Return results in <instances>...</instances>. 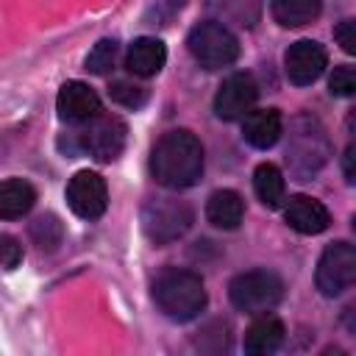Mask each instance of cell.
<instances>
[{"label": "cell", "mask_w": 356, "mask_h": 356, "mask_svg": "<svg viewBox=\"0 0 356 356\" xmlns=\"http://www.w3.org/2000/svg\"><path fill=\"white\" fill-rule=\"evenodd\" d=\"M228 298L245 314H264L284 298V281L273 270H248L231 278Z\"/></svg>", "instance_id": "cell-4"}, {"label": "cell", "mask_w": 356, "mask_h": 356, "mask_svg": "<svg viewBox=\"0 0 356 356\" xmlns=\"http://www.w3.org/2000/svg\"><path fill=\"white\" fill-rule=\"evenodd\" d=\"M192 220H195V214L184 200L153 197L142 206V231L156 245H167V242L181 239L189 231Z\"/></svg>", "instance_id": "cell-6"}, {"label": "cell", "mask_w": 356, "mask_h": 356, "mask_svg": "<svg viewBox=\"0 0 356 356\" xmlns=\"http://www.w3.org/2000/svg\"><path fill=\"white\" fill-rule=\"evenodd\" d=\"M108 95H111L114 103H120L125 108H139L147 100V89L139 86V83H131V81H114L108 86Z\"/></svg>", "instance_id": "cell-24"}, {"label": "cell", "mask_w": 356, "mask_h": 356, "mask_svg": "<svg viewBox=\"0 0 356 356\" xmlns=\"http://www.w3.org/2000/svg\"><path fill=\"white\" fill-rule=\"evenodd\" d=\"M284 337H286V328L278 317L273 314H261L259 320H253L245 331V350L253 353V356H267V353H275L281 345H284Z\"/></svg>", "instance_id": "cell-16"}, {"label": "cell", "mask_w": 356, "mask_h": 356, "mask_svg": "<svg viewBox=\"0 0 356 356\" xmlns=\"http://www.w3.org/2000/svg\"><path fill=\"white\" fill-rule=\"evenodd\" d=\"M331 156V142L325 128L320 125L317 117L300 114L289 125V139H286V164L289 172L298 181H309Z\"/></svg>", "instance_id": "cell-3"}, {"label": "cell", "mask_w": 356, "mask_h": 356, "mask_svg": "<svg viewBox=\"0 0 356 356\" xmlns=\"http://www.w3.org/2000/svg\"><path fill=\"white\" fill-rule=\"evenodd\" d=\"M125 136H128V125L117 114H103V117L97 114L95 120H89L86 131L81 134V147L92 159L108 164L122 153Z\"/></svg>", "instance_id": "cell-8"}, {"label": "cell", "mask_w": 356, "mask_h": 356, "mask_svg": "<svg viewBox=\"0 0 356 356\" xmlns=\"http://www.w3.org/2000/svg\"><path fill=\"white\" fill-rule=\"evenodd\" d=\"M184 3H186V0H156V6L147 11L145 19H147L150 25H167V22L184 8Z\"/></svg>", "instance_id": "cell-26"}, {"label": "cell", "mask_w": 356, "mask_h": 356, "mask_svg": "<svg viewBox=\"0 0 356 356\" xmlns=\"http://www.w3.org/2000/svg\"><path fill=\"white\" fill-rule=\"evenodd\" d=\"M150 172L167 189L195 186L203 175V145H200V139L186 128L167 131L150 153Z\"/></svg>", "instance_id": "cell-1"}, {"label": "cell", "mask_w": 356, "mask_h": 356, "mask_svg": "<svg viewBox=\"0 0 356 356\" xmlns=\"http://www.w3.org/2000/svg\"><path fill=\"white\" fill-rule=\"evenodd\" d=\"M209 14L222 25L253 28L261 17V0H206Z\"/></svg>", "instance_id": "cell-18"}, {"label": "cell", "mask_w": 356, "mask_h": 356, "mask_svg": "<svg viewBox=\"0 0 356 356\" xmlns=\"http://www.w3.org/2000/svg\"><path fill=\"white\" fill-rule=\"evenodd\" d=\"M328 86H331V95H337V97H350V95L356 92V72H353V67H350V64L334 67Z\"/></svg>", "instance_id": "cell-25"}, {"label": "cell", "mask_w": 356, "mask_h": 356, "mask_svg": "<svg viewBox=\"0 0 356 356\" xmlns=\"http://www.w3.org/2000/svg\"><path fill=\"white\" fill-rule=\"evenodd\" d=\"M31 239L42 248V250H56L64 239V225L58 222L56 214H42L31 222Z\"/></svg>", "instance_id": "cell-22"}, {"label": "cell", "mask_w": 356, "mask_h": 356, "mask_svg": "<svg viewBox=\"0 0 356 356\" xmlns=\"http://www.w3.org/2000/svg\"><path fill=\"white\" fill-rule=\"evenodd\" d=\"M67 203L81 220H97L108 206V189L100 172L81 170L67 184Z\"/></svg>", "instance_id": "cell-9"}, {"label": "cell", "mask_w": 356, "mask_h": 356, "mask_svg": "<svg viewBox=\"0 0 356 356\" xmlns=\"http://www.w3.org/2000/svg\"><path fill=\"white\" fill-rule=\"evenodd\" d=\"M284 220H286V225H289L292 231L306 234V236L323 234V231L331 225L328 209H325L320 200L309 197V195H295V197H289V203H286V209H284Z\"/></svg>", "instance_id": "cell-13"}, {"label": "cell", "mask_w": 356, "mask_h": 356, "mask_svg": "<svg viewBox=\"0 0 356 356\" xmlns=\"http://www.w3.org/2000/svg\"><path fill=\"white\" fill-rule=\"evenodd\" d=\"M114 58H117V39H100L86 56V70L95 75H106L111 72Z\"/></svg>", "instance_id": "cell-23"}, {"label": "cell", "mask_w": 356, "mask_h": 356, "mask_svg": "<svg viewBox=\"0 0 356 356\" xmlns=\"http://www.w3.org/2000/svg\"><path fill=\"white\" fill-rule=\"evenodd\" d=\"M56 108H58V117L64 122H89L100 114V97L97 92L83 83V81H67L61 89H58V97H56Z\"/></svg>", "instance_id": "cell-12"}, {"label": "cell", "mask_w": 356, "mask_h": 356, "mask_svg": "<svg viewBox=\"0 0 356 356\" xmlns=\"http://www.w3.org/2000/svg\"><path fill=\"white\" fill-rule=\"evenodd\" d=\"M253 189H256V197L267 206V209H278L281 200H284V175L275 164H259L256 172H253Z\"/></svg>", "instance_id": "cell-21"}, {"label": "cell", "mask_w": 356, "mask_h": 356, "mask_svg": "<svg viewBox=\"0 0 356 356\" xmlns=\"http://www.w3.org/2000/svg\"><path fill=\"white\" fill-rule=\"evenodd\" d=\"M186 47L195 56V61L206 70L228 67L239 56V39L228 31V25H222L217 19L197 22L186 36Z\"/></svg>", "instance_id": "cell-5"}, {"label": "cell", "mask_w": 356, "mask_h": 356, "mask_svg": "<svg viewBox=\"0 0 356 356\" xmlns=\"http://www.w3.org/2000/svg\"><path fill=\"white\" fill-rule=\"evenodd\" d=\"M334 39L339 42V47L345 53H356V22L353 19H342L334 28Z\"/></svg>", "instance_id": "cell-28"}, {"label": "cell", "mask_w": 356, "mask_h": 356, "mask_svg": "<svg viewBox=\"0 0 356 356\" xmlns=\"http://www.w3.org/2000/svg\"><path fill=\"white\" fill-rule=\"evenodd\" d=\"M323 0H273V17L284 28H300L320 17Z\"/></svg>", "instance_id": "cell-20"}, {"label": "cell", "mask_w": 356, "mask_h": 356, "mask_svg": "<svg viewBox=\"0 0 356 356\" xmlns=\"http://www.w3.org/2000/svg\"><path fill=\"white\" fill-rule=\"evenodd\" d=\"M325 67H328L325 47L314 39H300V42L289 44V50L284 53V70H286V78L295 86L314 83L323 75Z\"/></svg>", "instance_id": "cell-11"}, {"label": "cell", "mask_w": 356, "mask_h": 356, "mask_svg": "<svg viewBox=\"0 0 356 356\" xmlns=\"http://www.w3.org/2000/svg\"><path fill=\"white\" fill-rule=\"evenodd\" d=\"M259 97V86L250 72H234L228 75L217 95H214V114L220 120H239L245 117Z\"/></svg>", "instance_id": "cell-10"}, {"label": "cell", "mask_w": 356, "mask_h": 356, "mask_svg": "<svg viewBox=\"0 0 356 356\" xmlns=\"http://www.w3.org/2000/svg\"><path fill=\"white\" fill-rule=\"evenodd\" d=\"M284 131V120H281V111L278 108H250L242 120V139L250 145V147H259V150H267L278 142Z\"/></svg>", "instance_id": "cell-14"}, {"label": "cell", "mask_w": 356, "mask_h": 356, "mask_svg": "<svg viewBox=\"0 0 356 356\" xmlns=\"http://www.w3.org/2000/svg\"><path fill=\"white\" fill-rule=\"evenodd\" d=\"M242 214H245V203H242L239 192H234V189H217L206 203L209 222L222 231H234L242 222Z\"/></svg>", "instance_id": "cell-17"}, {"label": "cell", "mask_w": 356, "mask_h": 356, "mask_svg": "<svg viewBox=\"0 0 356 356\" xmlns=\"http://www.w3.org/2000/svg\"><path fill=\"white\" fill-rule=\"evenodd\" d=\"M164 61H167V47L156 36L134 39V44L128 47V58H125L128 70L134 75H139V78H153L156 72H161Z\"/></svg>", "instance_id": "cell-15"}, {"label": "cell", "mask_w": 356, "mask_h": 356, "mask_svg": "<svg viewBox=\"0 0 356 356\" xmlns=\"http://www.w3.org/2000/svg\"><path fill=\"white\" fill-rule=\"evenodd\" d=\"M19 261H22V245L14 236L0 234V267L3 270H14Z\"/></svg>", "instance_id": "cell-27"}, {"label": "cell", "mask_w": 356, "mask_h": 356, "mask_svg": "<svg viewBox=\"0 0 356 356\" xmlns=\"http://www.w3.org/2000/svg\"><path fill=\"white\" fill-rule=\"evenodd\" d=\"M36 203V189L22 178H8L0 184V217L3 220H19L25 217Z\"/></svg>", "instance_id": "cell-19"}, {"label": "cell", "mask_w": 356, "mask_h": 356, "mask_svg": "<svg viewBox=\"0 0 356 356\" xmlns=\"http://www.w3.org/2000/svg\"><path fill=\"white\" fill-rule=\"evenodd\" d=\"M356 281V250L348 242H331L320 253L314 284L325 298H337Z\"/></svg>", "instance_id": "cell-7"}, {"label": "cell", "mask_w": 356, "mask_h": 356, "mask_svg": "<svg viewBox=\"0 0 356 356\" xmlns=\"http://www.w3.org/2000/svg\"><path fill=\"white\" fill-rule=\"evenodd\" d=\"M153 298H156L159 309L175 323L195 320L206 309L203 281L192 270H178V267L164 270L153 284Z\"/></svg>", "instance_id": "cell-2"}, {"label": "cell", "mask_w": 356, "mask_h": 356, "mask_svg": "<svg viewBox=\"0 0 356 356\" xmlns=\"http://www.w3.org/2000/svg\"><path fill=\"white\" fill-rule=\"evenodd\" d=\"M342 167H345V181H348V184H353V181H356V175H353V145H348Z\"/></svg>", "instance_id": "cell-29"}]
</instances>
